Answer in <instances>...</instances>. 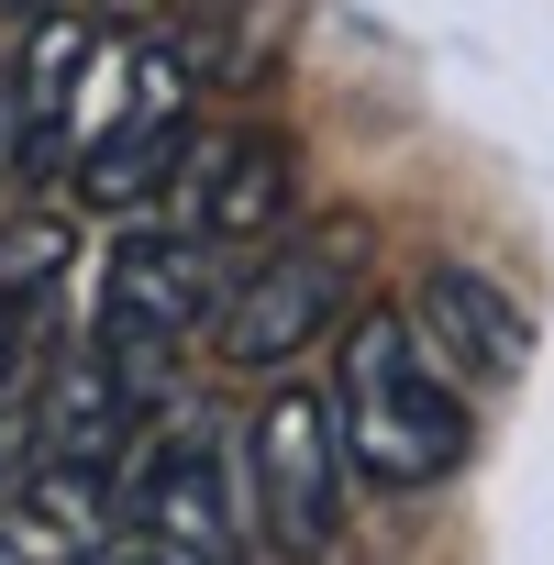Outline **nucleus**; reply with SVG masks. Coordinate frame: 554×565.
I'll list each match as a JSON object with an SVG mask.
<instances>
[{
	"mask_svg": "<svg viewBox=\"0 0 554 565\" xmlns=\"http://www.w3.org/2000/svg\"><path fill=\"white\" fill-rule=\"evenodd\" d=\"M0 12H23V23H45V12H67V0H0Z\"/></svg>",
	"mask_w": 554,
	"mask_h": 565,
	"instance_id": "nucleus-10",
	"label": "nucleus"
},
{
	"mask_svg": "<svg viewBox=\"0 0 554 565\" xmlns=\"http://www.w3.org/2000/svg\"><path fill=\"white\" fill-rule=\"evenodd\" d=\"M355 289H366V222H355V211H333V222H311V233L277 222L266 255H255L244 277H222L200 344H211L233 377H277V366H300L311 344L344 333Z\"/></svg>",
	"mask_w": 554,
	"mask_h": 565,
	"instance_id": "nucleus-3",
	"label": "nucleus"
},
{
	"mask_svg": "<svg viewBox=\"0 0 554 565\" xmlns=\"http://www.w3.org/2000/svg\"><path fill=\"white\" fill-rule=\"evenodd\" d=\"M12 111H23L34 167H67L78 200H100V211H134L189 156V67L122 23L45 12V45H34Z\"/></svg>",
	"mask_w": 554,
	"mask_h": 565,
	"instance_id": "nucleus-1",
	"label": "nucleus"
},
{
	"mask_svg": "<svg viewBox=\"0 0 554 565\" xmlns=\"http://www.w3.org/2000/svg\"><path fill=\"white\" fill-rule=\"evenodd\" d=\"M344 422L322 388H266L244 422V510L277 554H322L344 532Z\"/></svg>",
	"mask_w": 554,
	"mask_h": 565,
	"instance_id": "nucleus-5",
	"label": "nucleus"
},
{
	"mask_svg": "<svg viewBox=\"0 0 554 565\" xmlns=\"http://www.w3.org/2000/svg\"><path fill=\"white\" fill-rule=\"evenodd\" d=\"M0 145H12V67H0Z\"/></svg>",
	"mask_w": 554,
	"mask_h": 565,
	"instance_id": "nucleus-11",
	"label": "nucleus"
},
{
	"mask_svg": "<svg viewBox=\"0 0 554 565\" xmlns=\"http://www.w3.org/2000/svg\"><path fill=\"white\" fill-rule=\"evenodd\" d=\"M333 422H344V466L377 499H422L477 455L466 377L399 311H344V333H333Z\"/></svg>",
	"mask_w": 554,
	"mask_h": 565,
	"instance_id": "nucleus-2",
	"label": "nucleus"
},
{
	"mask_svg": "<svg viewBox=\"0 0 554 565\" xmlns=\"http://www.w3.org/2000/svg\"><path fill=\"white\" fill-rule=\"evenodd\" d=\"M178 222L211 244V255H233V244H266L277 222L300 211V178H289V145L277 134H189V156H178Z\"/></svg>",
	"mask_w": 554,
	"mask_h": 565,
	"instance_id": "nucleus-7",
	"label": "nucleus"
},
{
	"mask_svg": "<svg viewBox=\"0 0 554 565\" xmlns=\"http://www.w3.org/2000/svg\"><path fill=\"white\" fill-rule=\"evenodd\" d=\"M411 322H422V344L466 377V388H510L521 366H532V311L499 289L488 266H433L422 277V300H411Z\"/></svg>",
	"mask_w": 554,
	"mask_h": 565,
	"instance_id": "nucleus-8",
	"label": "nucleus"
},
{
	"mask_svg": "<svg viewBox=\"0 0 554 565\" xmlns=\"http://www.w3.org/2000/svg\"><path fill=\"white\" fill-rule=\"evenodd\" d=\"M156 388L100 344V333H78L56 366H45V388H34V455H89V466H122V444H134V411H145Z\"/></svg>",
	"mask_w": 554,
	"mask_h": 565,
	"instance_id": "nucleus-9",
	"label": "nucleus"
},
{
	"mask_svg": "<svg viewBox=\"0 0 554 565\" xmlns=\"http://www.w3.org/2000/svg\"><path fill=\"white\" fill-rule=\"evenodd\" d=\"M111 510H122V543L134 554H178V565H211L244 543V477L222 455L211 422L167 411L145 444H122V477H111Z\"/></svg>",
	"mask_w": 554,
	"mask_h": 565,
	"instance_id": "nucleus-4",
	"label": "nucleus"
},
{
	"mask_svg": "<svg viewBox=\"0 0 554 565\" xmlns=\"http://www.w3.org/2000/svg\"><path fill=\"white\" fill-rule=\"evenodd\" d=\"M211 300H222V255L189 233V222H134L122 244H111V266H100V344L145 377V388H167V355L189 344V333H211Z\"/></svg>",
	"mask_w": 554,
	"mask_h": 565,
	"instance_id": "nucleus-6",
	"label": "nucleus"
}]
</instances>
